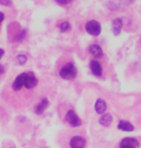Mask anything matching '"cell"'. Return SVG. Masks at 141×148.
<instances>
[{
    "label": "cell",
    "instance_id": "obj_1",
    "mask_svg": "<svg viewBox=\"0 0 141 148\" xmlns=\"http://www.w3.org/2000/svg\"><path fill=\"white\" fill-rule=\"evenodd\" d=\"M60 76L63 80H74L77 76V69L73 63H67L60 70Z\"/></svg>",
    "mask_w": 141,
    "mask_h": 148
},
{
    "label": "cell",
    "instance_id": "obj_2",
    "mask_svg": "<svg viewBox=\"0 0 141 148\" xmlns=\"http://www.w3.org/2000/svg\"><path fill=\"white\" fill-rule=\"evenodd\" d=\"M85 29H86V32L88 34L94 36V37H97V36L100 34V32H101V25H100V23H99L98 21L91 20V21H88L86 23Z\"/></svg>",
    "mask_w": 141,
    "mask_h": 148
},
{
    "label": "cell",
    "instance_id": "obj_3",
    "mask_svg": "<svg viewBox=\"0 0 141 148\" xmlns=\"http://www.w3.org/2000/svg\"><path fill=\"white\" fill-rule=\"evenodd\" d=\"M65 122L71 126V127H78L82 125V119H80L77 114L73 111V110H69L65 115Z\"/></svg>",
    "mask_w": 141,
    "mask_h": 148
},
{
    "label": "cell",
    "instance_id": "obj_4",
    "mask_svg": "<svg viewBox=\"0 0 141 148\" xmlns=\"http://www.w3.org/2000/svg\"><path fill=\"white\" fill-rule=\"evenodd\" d=\"M37 84V79L35 77V75L32 72H28L25 73V82H23V86L28 90H31L33 87H35Z\"/></svg>",
    "mask_w": 141,
    "mask_h": 148
},
{
    "label": "cell",
    "instance_id": "obj_5",
    "mask_svg": "<svg viewBox=\"0 0 141 148\" xmlns=\"http://www.w3.org/2000/svg\"><path fill=\"white\" fill-rule=\"evenodd\" d=\"M140 144L138 142V139H136L134 137H126L120 142L119 148H139Z\"/></svg>",
    "mask_w": 141,
    "mask_h": 148
},
{
    "label": "cell",
    "instance_id": "obj_6",
    "mask_svg": "<svg viewBox=\"0 0 141 148\" xmlns=\"http://www.w3.org/2000/svg\"><path fill=\"white\" fill-rule=\"evenodd\" d=\"M69 148H85L86 139L82 136H73L69 140Z\"/></svg>",
    "mask_w": 141,
    "mask_h": 148
},
{
    "label": "cell",
    "instance_id": "obj_7",
    "mask_svg": "<svg viewBox=\"0 0 141 148\" xmlns=\"http://www.w3.org/2000/svg\"><path fill=\"white\" fill-rule=\"evenodd\" d=\"M89 68H91V71H92V73L95 75V76H101L103 75V66H101V64L99 63L97 60H92L91 63H89Z\"/></svg>",
    "mask_w": 141,
    "mask_h": 148
},
{
    "label": "cell",
    "instance_id": "obj_8",
    "mask_svg": "<svg viewBox=\"0 0 141 148\" xmlns=\"http://www.w3.org/2000/svg\"><path fill=\"white\" fill-rule=\"evenodd\" d=\"M88 51H89V53H91L95 59H99V58H101L103 54H104L103 49H101L99 45H97V44H92V45L88 48Z\"/></svg>",
    "mask_w": 141,
    "mask_h": 148
},
{
    "label": "cell",
    "instance_id": "obj_9",
    "mask_svg": "<svg viewBox=\"0 0 141 148\" xmlns=\"http://www.w3.org/2000/svg\"><path fill=\"white\" fill-rule=\"evenodd\" d=\"M49 104H50L49 99H46V97H44V99H41V102L35 106V110H34V111H35V113H37V115H41V114L44 113V111L48 108Z\"/></svg>",
    "mask_w": 141,
    "mask_h": 148
},
{
    "label": "cell",
    "instance_id": "obj_10",
    "mask_svg": "<svg viewBox=\"0 0 141 148\" xmlns=\"http://www.w3.org/2000/svg\"><path fill=\"white\" fill-rule=\"evenodd\" d=\"M23 82H25V73L20 74L16 77V80L12 83V88L13 91H20L22 86H23Z\"/></svg>",
    "mask_w": 141,
    "mask_h": 148
},
{
    "label": "cell",
    "instance_id": "obj_11",
    "mask_svg": "<svg viewBox=\"0 0 141 148\" xmlns=\"http://www.w3.org/2000/svg\"><path fill=\"white\" fill-rule=\"evenodd\" d=\"M117 127H118V130H123V132H132V130H135L134 125L131 123H129V122H127V121H119Z\"/></svg>",
    "mask_w": 141,
    "mask_h": 148
},
{
    "label": "cell",
    "instance_id": "obj_12",
    "mask_svg": "<svg viewBox=\"0 0 141 148\" xmlns=\"http://www.w3.org/2000/svg\"><path fill=\"white\" fill-rule=\"evenodd\" d=\"M106 110H107V104H106V102L101 99H97L96 103H95V111H96V113H98V114H104L105 112H106Z\"/></svg>",
    "mask_w": 141,
    "mask_h": 148
},
{
    "label": "cell",
    "instance_id": "obj_13",
    "mask_svg": "<svg viewBox=\"0 0 141 148\" xmlns=\"http://www.w3.org/2000/svg\"><path fill=\"white\" fill-rule=\"evenodd\" d=\"M123 29V20L120 18H117L112 20V32L115 36H118Z\"/></svg>",
    "mask_w": 141,
    "mask_h": 148
},
{
    "label": "cell",
    "instance_id": "obj_14",
    "mask_svg": "<svg viewBox=\"0 0 141 148\" xmlns=\"http://www.w3.org/2000/svg\"><path fill=\"white\" fill-rule=\"evenodd\" d=\"M111 123H112V116H111L110 114H108V113L103 114L101 117L99 118V124L103 125V126H105V127L110 126Z\"/></svg>",
    "mask_w": 141,
    "mask_h": 148
},
{
    "label": "cell",
    "instance_id": "obj_15",
    "mask_svg": "<svg viewBox=\"0 0 141 148\" xmlns=\"http://www.w3.org/2000/svg\"><path fill=\"white\" fill-rule=\"evenodd\" d=\"M16 61H17V63L20 64V65H23V64L27 63L28 59H27V56H23V54H19V56H16Z\"/></svg>",
    "mask_w": 141,
    "mask_h": 148
},
{
    "label": "cell",
    "instance_id": "obj_16",
    "mask_svg": "<svg viewBox=\"0 0 141 148\" xmlns=\"http://www.w3.org/2000/svg\"><path fill=\"white\" fill-rule=\"evenodd\" d=\"M69 29V23H68L67 21H65V22H63L60 25V31L61 32H66V31Z\"/></svg>",
    "mask_w": 141,
    "mask_h": 148
},
{
    "label": "cell",
    "instance_id": "obj_17",
    "mask_svg": "<svg viewBox=\"0 0 141 148\" xmlns=\"http://www.w3.org/2000/svg\"><path fill=\"white\" fill-rule=\"evenodd\" d=\"M56 3L60 5V6H66L68 3H71L73 0H55Z\"/></svg>",
    "mask_w": 141,
    "mask_h": 148
},
{
    "label": "cell",
    "instance_id": "obj_18",
    "mask_svg": "<svg viewBox=\"0 0 141 148\" xmlns=\"http://www.w3.org/2000/svg\"><path fill=\"white\" fill-rule=\"evenodd\" d=\"M0 5L6 6V7L12 6V1H11V0H0Z\"/></svg>",
    "mask_w": 141,
    "mask_h": 148
},
{
    "label": "cell",
    "instance_id": "obj_19",
    "mask_svg": "<svg viewBox=\"0 0 141 148\" xmlns=\"http://www.w3.org/2000/svg\"><path fill=\"white\" fill-rule=\"evenodd\" d=\"M5 20V13L3 12H0V25H1V22Z\"/></svg>",
    "mask_w": 141,
    "mask_h": 148
},
{
    "label": "cell",
    "instance_id": "obj_20",
    "mask_svg": "<svg viewBox=\"0 0 141 148\" xmlns=\"http://www.w3.org/2000/svg\"><path fill=\"white\" fill-rule=\"evenodd\" d=\"M5 72V66L3 65H0V74H2Z\"/></svg>",
    "mask_w": 141,
    "mask_h": 148
},
{
    "label": "cell",
    "instance_id": "obj_21",
    "mask_svg": "<svg viewBox=\"0 0 141 148\" xmlns=\"http://www.w3.org/2000/svg\"><path fill=\"white\" fill-rule=\"evenodd\" d=\"M3 54H5V51H3L2 49H0V59L3 56Z\"/></svg>",
    "mask_w": 141,
    "mask_h": 148
}]
</instances>
